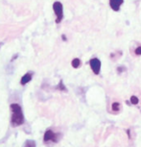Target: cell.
Segmentation results:
<instances>
[{"label": "cell", "mask_w": 141, "mask_h": 147, "mask_svg": "<svg viewBox=\"0 0 141 147\" xmlns=\"http://www.w3.org/2000/svg\"><path fill=\"white\" fill-rule=\"evenodd\" d=\"M124 0H109V5L110 8L115 11V12H118L121 7V5L123 4Z\"/></svg>", "instance_id": "cell-5"}, {"label": "cell", "mask_w": 141, "mask_h": 147, "mask_svg": "<svg viewBox=\"0 0 141 147\" xmlns=\"http://www.w3.org/2000/svg\"><path fill=\"white\" fill-rule=\"evenodd\" d=\"M53 10L55 12V15L57 16V23H60L62 21V19L63 18V9H62V5L60 2H55L53 4Z\"/></svg>", "instance_id": "cell-2"}, {"label": "cell", "mask_w": 141, "mask_h": 147, "mask_svg": "<svg viewBox=\"0 0 141 147\" xmlns=\"http://www.w3.org/2000/svg\"><path fill=\"white\" fill-rule=\"evenodd\" d=\"M11 111H12V125L13 127L20 126L24 123V115L22 113L21 107L18 104H12L10 106Z\"/></svg>", "instance_id": "cell-1"}, {"label": "cell", "mask_w": 141, "mask_h": 147, "mask_svg": "<svg viewBox=\"0 0 141 147\" xmlns=\"http://www.w3.org/2000/svg\"><path fill=\"white\" fill-rule=\"evenodd\" d=\"M120 108V105L118 102H114V103H112V106H111V109L112 111H114V112H116V111H118Z\"/></svg>", "instance_id": "cell-9"}, {"label": "cell", "mask_w": 141, "mask_h": 147, "mask_svg": "<svg viewBox=\"0 0 141 147\" xmlns=\"http://www.w3.org/2000/svg\"><path fill=\"white\" fill-rule=\"evenodd\" d=\"M32 80V73H26L25 75L21 78L20 84L21 85H26L27 83H29Z\"/></svg>", "instance_id": "cell-6"}, {"label": "cell", "mask_w": 141, "mask_h": 147, "mask_svg": "<svg viewBox=\"0 0 141 147\" xmlns=\"http://www.w3.org/2000/svg\"><path fill=\"white\" fill-rule=\"evenodd\" d=\"M131 102L134 105H136V104H138V102H139V100H138V98L136 96H134V95H132V97H131Z\"/></svg>", "instance_id": "cell-10"}, {"label": "cell", "mask_w": 141, "mask_h": 147, "mask_svg": "<svg viewBox=\"0 0 141 147\" xmlns=\"http://www.w3.org/2000/svg\"><path fill=\"white\" fill-rule=\"evenodd\" d=\"M135 55H137V56L141 55V46H138L137 48L135 49Z\"/></svg>", "instance_id": "cell-11"}, {"label": "cell", "mask_w": 141, "mask_h": 147, "mask_svg": "<svg viewBox=\"0 0 141 147\" xmlns=\"http://www.w3.org/2000/svg\"><path fill=\"white\" fill-rule=\"evenodd\" d=\"M60 88V90H65V87L62 85V81H60V82L59 88Z\"/></svg>", "instance_id": "cell-12"}, {"label": "cell", "mask_w": 141, "mask_h": 147, "mask_svg": "<svg viewBox=\"0 0 141 147\" xmlns=\"http://www.w3.org/2000/svg\"><path fill=\"white\" fill-rule=\"evenodd\" d=\"M90 67L92 69V71L95 74H99V72L101 70V62L100 60L97 59V58H93V59L90 60Z\"/></svg>", "instance_id": "cell-4"}, {"label": "cell", "mask_w": 141, "mask_h": 147, "mask_svg": "<svg viewBox=\"0 0 141 147\" xmlns=\"http://www.w3.org/2000/svg\"><path fill=\"white\" fill-rule=\"evenodd\" d=\"M24 147H36V142L34 140H27Z\"/></svg>", "instance_id": "cell-8"}, {"label": "cell", "mask_w": 141, "mask_h": 147, "mask_svg": "<svg viewBox=\"0 0 141 147\" xmlns=\"http://www.w3.org/2000/svg\"><path fill=\"white\" fill-rule=\"evenodd\" d=\"M58 137H59V135L56 134V133H54L53 131H51V130H47L45 132V134H44L43 140H44V142H49V141L57 142Z\"/></svg>", "instance_id": "cell-3"}, {"label": "cell", "mask_w": 141, "mask_h": 147, "mask_svg": "<svg viewBox=\"0 0 141 147\" xmlns=\"http://www.w3.org/2000/svg\"><path fill=\"white\" fill-rule=\"evenodd\" d=\"M80 65H81V61H80V59H78V58H75V59L72 61V66L75 68H78Z\"/></svg>", "instance_id": "cell-7"}]
</instances>
